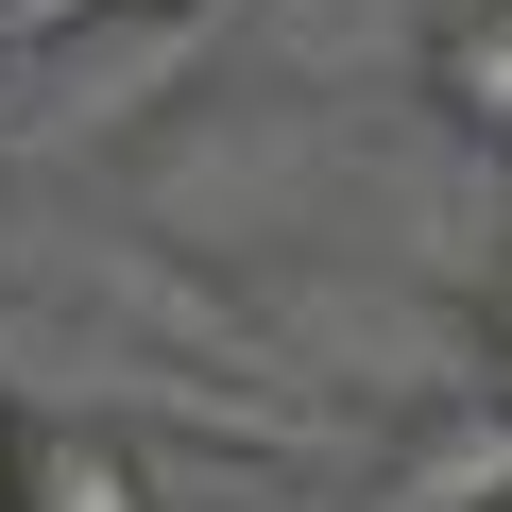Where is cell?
<instances>
[{"label":"cell","mask_w":512,"mask_h":512,"mask_svg":"<svg viewBox=\"0 0 512 512\" xmlns=\"http://www.w3.org/2000/svg\"><path fill=\"white\" fill-rule=\"evenodd\" d=\"M376 512H512V393H444L393 427Z\"/></svg>","instance_id":"obj_1"},{"label":"cell","mask_w":512,"mask_h":512,"mask_svg":"<svg viewBox=\"0 0 512 512\" xmlns=\"http://www.w3.org/2000/svg\"><path fill=\"white\" fill-rule=\"evenodd\" d=\"M0 512H154V461L120 427H35L18 410V478H0Z\"/></svg>","instance_id":"obj_2"},{"label":"cell","mask_w":512,"mask_h":512,"mask_svg":"<svg viewBox=\"0 0 512 512\" xmlns=\"http://www.w3.org/2000/svg\"><path fill=\"white\" fill-rule=\"evenodd\" d=\"M427 86H444L478 137H512V0H461V18H444V52H427Z\"/></svg>","instance_id":"obj_3"},{"label":"cell","mask_w":512,"mask_h":512,"mask_svg":"<svg viewBox=\"0 0 512 512\" xmlns=\"http://www.w3.org/2000/svg\"><path fill=\"white\" fill-rule=\"evenodd\" d=\"M103 18V0H0V52H18V35H86Z\"/></svg>","instance_id":"obj_4"},{"label":"cell","mask_w":512,"mask_h":512,"mask_svg":"<svg viewBox=\"0 0 512 512\" xmlns=\"http://www.w3.org/2000/svg\"><path fill=\"white\" fill-rule=\"evenodd\" d=\"M478 359H495V393H512V256H495V291H478Z\"/></svg>","instance_id":"obj_5"},{"label":"cell","mask_w":512,"mask_h":512,"mask_svg":"<svg viewBox=\"0 0 512 512\" xmlns=\"http://www.w3.org/2000/svg\"><path fill=\"white\" fill-rule=\"evenodd\" d=\"M103 18H188V0H103Z\"/></svg>","instance_id":"obj_6"},{"label":"cell","mask_w":512,"mask_h":512,"mask_svg":"<svg viewBox=\"0 0 512 512\" xmlns=\"http://www.w3.org/2000/svg\"><path fill=\"white\" fill-rule=\"evenodd\" d=\"M0 478H18V393H0Z\"/></svg>","instance_id":"obj_7"}]
</instances>
